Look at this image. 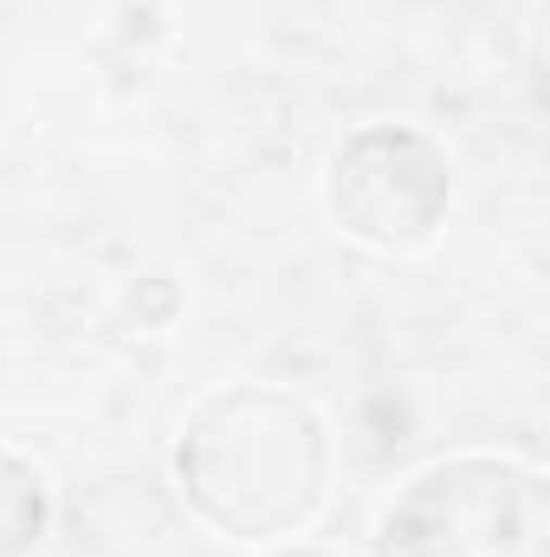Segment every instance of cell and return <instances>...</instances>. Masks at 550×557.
<instances>
[{"label": "cell", "instance_id": "5", "mask_svg": "<svg viewBox=\"0 0 550 557\" xmlns=\"http://www.w3.org/2000/svg\"><path fill=\"white\" fill-rule=\"evenodd\" d=\"M273 557H330V552H317V545H291V552H273Z\"/></svg>", "mask_w": 550, "mask_h": 557}, {"label": "cell", "instance_id": "2", "mask_svg": "<svg viewBox=\"0 0 550 557\" xmlns=\"http://www.w3.org/2000/svg\"><path fill=\"white\" fill-rule=\"evenodd\" d=\"M545 473L499 454H460L396 493L376 557H545Z\"/></svg>", "mask_w": 550, "mask_h": 557}, {"label": "cell", "instance_id": "1", "mask_svg": "<svg viewBox=\"0 0 550 557\" xmlns=\"http://www.w3.org/2000/svg\"><path fill=\"white\" fill-rule=\"evenodd\" d=\"M182 493L234 539H285L317 512L324 434L285 389L208 396L175 447Z\"/></svg>", "mask_w": 550, "mask_h": 557}, {"label": "cell", "instance_id": "4", "mask_svg": "<svg viewBox=\"0 0 550 557\" xmlns=\"http://www.w3.org/2000/svg\"><path fill=\"white\" fill-rule=\"evenodd\" d=\"M46 532V480L0 447V557H26Z\"/></svg>", "mask_w": 550, "mask_h": 557}, {"label": "cell", "instance_id": "3", "mask_svg": "<svg viewBox=\"0 0 550 557\" xmlns=\"http://www.w3.org/2000/svg\"><path fill=\"white\" fill-rule=\"evenodd\" d=\"M453 169L440 143L409 124H370L330 162V214L370 247H421L447 214Z\"/></svg>", "mask_w": 550, "mask_h": 557}]
</instances>
